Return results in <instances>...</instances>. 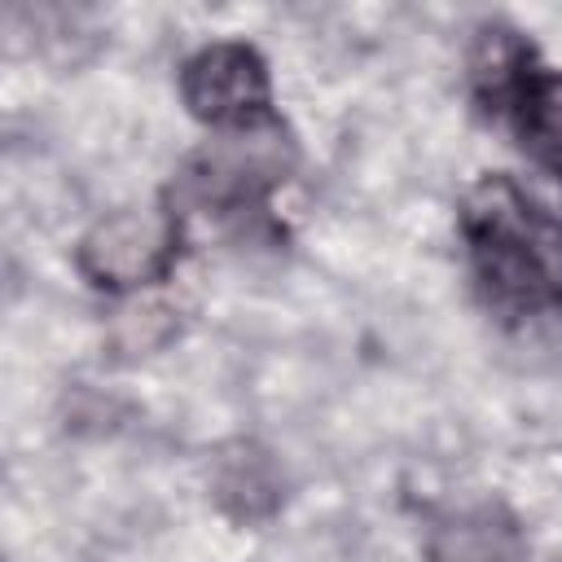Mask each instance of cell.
I'll use <instances>...</instances> for the list:
<instances>
[{
	"label": "cell",
	"instance_id": "cell-3",
	"mask_svg": "<svg viewBox=\"0 0 562 562\" xmlns=\"http://www.w3.org/2000/svg\"><path fill=\"white\" fill-rule=\"evenodd\" d=\"M180 246L176 211L167 206H119L88 224V233L75 241V268L88 285L110 294H132L145 285H158Z\"/></svg>",
	"mask_w": 562,
	"mask_h": 562
},
{
	"label": "cell",
	"instance_id": "cell-6",
	"mask_svg": "<svg viewBox=\"0 0 562 562\" xmlns=\"http://www.w3.org/2000/svg\"><path fill=\"white\" fill-rule=\"evenodd\" d=\"M501 110L514 119L522 145L562 176V70H544L531 61V70L501 101Z\"/></svg>",
	"mask_w": 562,
	"mask_h": 562
},
{
	"label": "cell",
	"instance_id": "cell-7",
	"mask_svg": "<svg viewBox=\"0 0 562 562\" xmlns=\"http://www.w3.org/2000/svg\"><path fill=\"white\" fill-rule=\"evenodd\" d=\"M215 501L241 518V522H255V518H268L277 509V474H272V461L250 448V443H237L228 457H220V470H215Z\"/></svg>",
	"mask_w": 562,
	"mask_h": 562
},
{
	"label": "cell",
	"instance_id": "cell-1",
	"mask_svg": "<svg viewBox=\"0 0 562 562\" xmlns=\"http://www.w3.org/2000/svg\"><path fill=\"white\" fill-rule=\"evenodd\" d=\"M470 268L496 312L544 316L562 307V220L514 176H483L461 202Z\"/></svg>",
	"mask_w": 562,
	"mask_h": 562
},
{
	"label": "cell",
	"instance_id": "cell-5",
	"mask_svg": "<svg viewBox=\"0 0 562 562\" xmlns=\"http://www.w3.org/2000/svg\"><path fill=\"white\" fill-rule=\"evenodd\" d=\"M426 562H527V540L501 501H470L430 518Z\"/></svg>",
	"mask_w": 562,
	"mask_h": 562
},
{
	"label": "cell",
	"instance_id": "cell-2",
	"mask_svg": "<svg viewBox=\"0 0 562 562\" xmlns=\"http://www.w3.org/2000/svg\"><path fill=\"white\" fill-rule=\"evenodd\" d=\"M299 167L294 136L268 119L255 127L215 132L176 176V198L198 211H250L272 189H281Z\"/></svg>",
	"mask_w": 562,
	"mask_h": 562
},
{
	"label": "cell",
	"instance_id": "cell-4",
	"mask_svg": "<svg viewBox=\"0 0 562 562\" xmlns=\"http://www.w3.org/2000/svg\"><path fill=\"white\" fill-rule=\"evenodd\" d=\"M180 101L215 132L255 127L272 119V75L246 40H215L180 66Z\"/></svg>",
	"mask_w": 562,
	"mask_h": 562
}]
</instances>
